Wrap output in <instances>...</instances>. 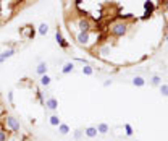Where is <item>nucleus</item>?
Returning <instances> with one entry per match:
<instances>
[{"mask_svg": "<svg viewBox=\"0 0 168 141\" xmlns=\"http://www.w3.org/2000/svg\"><path fill=\"white\" fill-rule=\"evenodd\" d=\"M49 123L52 125V127H58L62 122H60V117L58 115H50L49 117Z\"/></svg>", "mask_w": 168, "mask_h": 141, "instance_id": "f8f14e48", "label": "nucleus"}, {"mask_svg": "<svg viewBox=\"0 0 168 141\" xmlns=\"http://www.w3.org/2000/svg\"><path fill=\"white\" fill-rule=\"evenodd\" d=\"M79 31H91V25L88 20H79Z\"/></svg>", "mask_w": 168, "mask_h": 141, "instance_id": "1a4fd4ad", "label": "nucleus"}, {"mask_svg": "<svg viewBox=\"0 0 168 141\" xmlns=\"http://www.w3.org/2000/svg\"><path fill=\"white\" fill-rule=\"evenodd\" d=\"M160 94L168 96V85H160Z\"/></svg>", "mask_w": 168, "mask_h": 141, "instance_id": "aec40b11", "label": "nucleus"}, {"mask_svg": "<svg viewBox=\"0 0 168 141\" xmlns=\"http://www.w3.org/2000/svg\"><path fill=\"white\" fill-rule=\"evenodd\" d=\"M13 55H15V49H8V50H5V52H2L0 54V63H4L5 60L13 57Z\"/></svg>", "mask_w": 168, "mask_h": 141, "instance_id": "39448f33", "label": "nucleus"}, {"mask_svg": "<svg viewBox=\"0 0 168 141\" xmlns=\"http://www.w3.org/2000/svg\"><path fill=\"white\" fill-rule=\"evenodd\" d=\"M50 83H52V78H50L47 73H46V75H42V76H41V85H42V86H49Z\"/></svg>", "mask_w": 168, "mask_h": 141, "instance_id": "4468645a", "label": "nucleus"}, {"mask_svg": "<svg viewBox=\"0 0 168 141\" xmlns=\"http://www.w3.org/2000/svg\"><path fill=\"white\" fill-rule=\"evenodd\" d=\"M46 107L49 110H57V107H58V101H57L55 97H49L46 101Z\"/></svg>", "mask_w": 168, "mask_h": 141, "instance_id": "20e7f679", "label": "nucleus"}, {"mask_svg": "<svg viewBox=\"0 0 168 141\" xmlns=\"http://www.w3.org/2000/svg\"><path fill=\"white\" fill-rule=\"evenodd\" d=\"M150 85H152V86H160V76H152Z\"/></svg>", "mask_w": 168, "mask_h": 141, "instance_id": "6ab92c4d", "label": "nucleus"}, {"mask_svg": "<svg viewBox=\"0 0 168 141\" xmlns=\"http://www.w3.org/2000/svg\"><path fill=\"white\" fill-rule=\"evenodd\" d=\"M58 131L62 135H68V133H70V127H68L66 123H60L58 125Z\"/></svg>", "mask_w": 168, "mask_h": 141, "instance_id": "f3484780", "label": "nucleus"}, {"mask_svg": "<svg viewBox=\"0 0 168 141\" xmlns=\"http://www.w3.org/2000/svg\"><path fill=\"white\" fill-rule=\"evenodd\" d=\"M95 128H97V131H99V133L105 135V133H108V128H110V127H108L107 123H99Z\"/></svg>", "mask_w": 168, "mask_h": 141, "instance_id": "ddd939ff", "label": "nucleus"}, {"mask_svg": "<svg viewBox=\"0 0 168 141\" xmlns=\"http://www.w3.org/2000/svg\"><path fill=\"white\" fill-rule=\"evenodd\" d=\"M133 85L137 86V88H142V86L146 85V80H144L142 76H134L133 78Z\"/></svg>", "mask_w": 168, "mask_h": 141, "instance_id": "9b49d317", "label": "nucleus"}, {"mask_svg": "<svg viewBox=\"0 0 168 141\" xmlns=\"http://www.w3.org/2000/svg\"><path fill=\"white\" fill-rule=\"evenodd\" d=\"M144 8H146V10L149 11V13H150V11H154V4H152V2H149V0H147L146 4H144Z\"/></svg>", "mask_w": 168, "mask_h": 141, "instance_id": "a211bd4d", "label": "nucleus"}, {"mask_svg": "<svg viewBox=\"0 0 168 141\" xmlns=\"http://www.w3.org/2000/svg\"><path fill=\"white\" fill-rule=\"evenodd\" d=\"M165 41H168V32H167V37H165Z\"/></svg>", "mask_w": 168, "mask_h": 141, "instance_id": "bb28decb", "label": "nucleus"}, {"mask_svg": "<svg viewBox=\"0 0 168 141\" xmlns=\"http://www.w3.org/2000/svg\"><path fill=\"white\" fill-rule=\"evenodd\" d=\"M89 37H91V32L89 31H79V34L76 36V41L81 46H86L89 42Z\"/></svg>", "mask_w": 168, "mask_h": 141, "instance_id": "7ed1b4c3", "label": "nucleus"}, {"mask_svg": "<svg viewBox=\"0 0 168 141\" xmlns=\"http://www.w3.org/2000/svg\"><path fill=\"white\" fill-rule=\"evenodd\" d=\"M47 32H49V25H46V23H41V25H39V34H41V36H46Z\"/></svg>", "mask_w": 168, "mask_h": 141, "instance_id": "2eb2a0df", "label": "nucleus"}, {"mask_svg": "<svg viewBox=\"0 0 168 141\" xmlns=\"http://www.w3.org/2000/svg\"><path fill=\"white\" fill-rule=\"evenodd\" d=\"M55 41L60 44V47H62V49H66V47H68V42L65 41V39H63V36H62V32H60V31H57V34H55Z\"/></svg>", "mask_w": 168, "mask_h": 141, "instance_id": "423d86ee", "label": "nucleus"}, {"mask_svg": "<svg viewBox=\"0 0 168 141\" xmlns=\"http://www.w3.org/2000/svg\"><path fill=\"white\" fill-rule=\"evenodd\" d=\"M81 136H83V131H81V130L74 131V138H76V140H81Z\"/></svg>", "mask_w": 168, "mask_h": 141, "instance_id": "5701e85b", "label": "nucleus"}, {"mask_svg": "<svg viewBox=\"0 0 168 141\" xmlns=\"http://www.w3.org/2000/svg\"><path fill=\"white\" fill-rule=\"evenodd\" d=\"M36 73H37L39 76H42V75L47 73V63H46V62H41V63H37V67H36Z\"/></svg>", "mask_w": 168, "mask_h": 141, "instance_id": "0eeeda50", "label": "nucleus"}, {"mask_svg": "<svg viewBox=\"0 0 168 141\" xmlns=\"http://www.w3.org/2000/svg\"><path fill=\"white\" fill-rule=\"evenodd\" d=\"M125 131H126V135H128V136H131V135H133V127H131L130 123H126L125 125Z\"/></svg>", "mask_w": 168, "mask_h": 141, "instance_id": "412c9836", "label": "nucleus"}, {"mask_svg": "<svg viewBox=\"0 0 168 141\" xmlns=\"http://www.w3.org/2000/svg\"><path fill=\"white\" fill-rule=\"evenodd\" d=\"M110 85H112V80H107V81L104 83V86H110Z\"/></svg>", "mask_w": 168, "mask_h": 141, "instance_id": "393cba45", "label": "nucleus"}, {"mask_svg": "<svg viewBox=\"0 0 168 141\" xmlns=\"http://www.w3.org/2000/svg\"><path fill=\"white\" fill-rule=\"evenodd\" d=\"M73 70H74V65L71 63V62H68V63H65V65L62 67V73H63V75H68V73H71Z\"/></svg>", "mask_w": 168, "mask_h": 141, "instance_id": "9d476101", "label": "nucleus"}, {"mask_svg": "<svg viewBox=\"0 0 168 141\" xmlns=\"http://www.w3.org/2000/svg\"><path fill=\"white\" fill-rule=\"evenodd\" d=\"M165 8H167V10H168V0H167V2H165Z\"/></svg>", "mask_w": 168, "mask_h": 141, "instance_id": "a878e982", "label": "nucleus"}, {"mask_svg": "<svg viewBox=\"0 0 168 141\" xmlns=\"http://www.w3.org/2000/svg\"><path fill=\"white\" fill-rule=\"evenodd\" d=\"M128 31V25L125 21H118V23H113V26L110 28V34L115 36V37H123Z\"/></svg>", "mask_w": 168, "mask_h": 141, "instance_id": "f257e3e1", "label": "nucleus"}, {"mask_svg": "<svg viewBox=\"0 0 168 141\" xmlns=\"http://www.w3.org/2000/svg\"><path fill=\"white\" fill-rule=\"evenodd\" d=\"M5 123H7V128H10L11 131H20V128H21L20 122H18V118L15 115H8L5 118Z\"/></svg>", "mask_w": 168, "mask_h": 141, "instance_id": "f03ea898", "label": "nucleus"}, {"mask_svg": "<svg viewBox=\"0 0 168 141\" xmlns=\"http://www.w3.org/2000/svg\"><path fill=\"white\" fill-rule=\"evenodd\" d=\"M83 73L86 75V76H92V75H94V68H92L91 65H84V67H83Z\"/></svg>", "mask_w": 168, "mask_h": 141, "instance_id": "dca6fc26", "label": "nucleus"}, {"mask_svg": "<svg viewBox=\"0 0 168 141\" xmlns=\"http://www.w3.org/2000/svg\"><path fill=\"white\" fill-rule=\"evenodd\" d=\"M84 133H86V136H88V138H95L99 131H97V128H95V127H88L86 130H84Z\"/></svg>", "mask_w": 168, "mask_h": 141, "instance_id": "6e6552de", "label": "nucleus"}, {"mask_svg": "<svg viewBox=\"0 0 168 141\" xmlns=\"http://www.w3.org/2000/svg\"><path fill=\"white\" fill-rule=\"evenodd\" d=\"M0 141H7V133L4 130H0Z\"/></svg>", "mask_w": 168, "mask_h": 141, "instance_id": "4be33fe9", "label": "nucleus"}, {"mask_svg": "<svg viewBox=\"0 0 168 141\" xmlns=\"http://www.w3.org/2000/svg\"><path fill=\"white\" fill-rule=\"evenodd\" d=\"M8 101L10 104H13V91H8Z\"/></svg>", "mask_w": 168, "mask_h": 141, "instance_id": "b1692460", "label": "nucleus"}]
</instances>
